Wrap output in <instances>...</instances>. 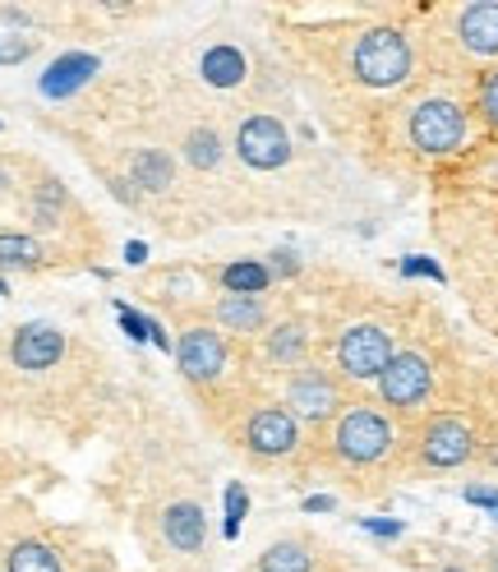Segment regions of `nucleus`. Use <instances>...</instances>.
I'll return each instance as SVG.
<instances>
[{
  "label": "nucleus",
  "instance_id": "10",
  "mask_svg": "<svg viewBox=\"0 0 498 572\" xmlns=\"http://www.w3.org/2000/svg\"><path fill=\"white\" fill-rule=\"evenodd\" d=\"M194 79L213 93H231L249 79V52L231 37H203L194 52Z\"/></svg>",
  "mask_w": 498,
  "mask_h": 572
},
{
  "label": "nucleus",
  "instance_id": "16",
  "mask_svg": "<svg viewBox=\"0 0 498 572\" xmlns=\"http://www.w3.org/2000/svg\"><path fill=\"white\" fill-rule=\"evenodd\" d=\"M125 181L134 185V194H171L176 190V158L167 148H139L129 158V175Z\"/></svg>",
  "mask_w": 498,
  "mask_h": 572
},
{
  "label": "nucleus",
  "instance_id": "2",
  "mask_svg": "<svg viewBox=\"0 0 498 572\" xmlns=\"http://www.w3.org/2000/svg\"><path fill=\"white\" fill-rule=\"evenodd\" d=\"M397 448V430L378 407H351L332 425V457L351 471L383 467Z\"/></svg>",
  "mask_w": 498,
  "mask_h": 572
},
{
  "label": "nucleus",
  "instance_id": "5",
  "mask_svg": "<svg viewBox=\"0 0 498 572\" xmlns=\"http://www.w3.org/2000/svg\"><path fill=\"white\" fill-rule=\"evenodd\" d=\"M397 356L393 351V333L374 319H360L351 328H342V338H337V374L351 384H378V374L388 369V361Z\"/></svg>",
  "mask_w": 498,
  "mask_h": 572
},
{
  "label": "nucleus",
  "instance_id": "17",
  "mask_svg": "<svg viewBox=\"0 0 498 572\" xmlns=\"http://www.w3.org/2000/svg\"><path fill=\"white\" fill-rule=\"evenodd\" d=\"M309 356V328L301 319H282L263 333V361L273 369H301Z\"/></svg>",
  "mask_w": 498,
  "mask_h": 572
},
{
  "label": "nucleus",
  "instance_id": "23",
  "mask_svg": "<svg viewBox=\"0 0 498 572\" xmlns=\"http://www.w3.org/2000/svg\"><path fill=\"white\" fill-rule=\"evenodd\" d=\"M42 268V245L33 236H0V273Z\"/></svg>",
  "mask_w": 498,
  "mask_h": 572
},
{
  "label": "nucleus",
  "instance_id": "7",
  "mask_svg": "<svg viewBox=\"0 0 498 572\" xmlns=\"http://www.w3.org/2000/svg\"><path fill=\"white\" fill-rule=\"evenodd\" d=\"M176 365L180 374L194 384V388H208V384H222L226 379V361H231V346H226V338L217 333V328L208 323H190L185 333L176 338Z\"/></svg>",
  "mask_w": 498,
  "mask_h": 572
},
{
  "label": "nucleus",
  "instance_id": "3",
  "mask_svg": "<svg viewBox=\"0 0 498 572\" xmlns=\"http://www.w3.org/2000/svg\"><path fill=\"white\" fill-rule=\"evenodd\" d=\"M406 144L420 158H448L466 144V112L457 98H420L406 112Z\"/></svg>",
  "mask_w": 498,
  "mask_h": 572
},
{
  "label": "nucleus",
  "instance_id": "12",
  "mask_svg": "<svg viewBox=\"0 0 498 572\" xmlns=\"http://www.w3.org/2000/svg\"><path fill=\"white\" fill-rule=\"evenodd\" d=\"M471 453H475V434L457 415H434V421L420 430V461L429 471L462 467V461H471Z\"/></svg>",
  "mask_w": 498,
  "mask_h": 572
},
{
  "label": "nucleus",
  "instance_id": "13",
  "mask_svg": "<svg viewBox=\"0 0 498 572\" xmlns=\"http://www.w3.org/2000/svg\"><path fill=\"white\" fill-rule=\"evenodd\" d=\"M10 356H14L19 369H29V374L52 369V365L65 356L60 328H52V323H24V328L14 333V342H10Z\"/></svg>",
  "mask_w": 498,
  "mask_h": 572
},
{
  "label": "nucleus",
  "instance_id": "25",
  "mask_svg": "<svg viewBox=\"0 0 498 572\" xmlns=\"http://www.w3.org/2000/svg\"><path fill=\"white\" fill-rule=\"evenodd\" d=\"M475 106H480V121L498 129V65L480 79V88H475Z\"/></svg>",
  "mask_w": 498,
  "mask_h": 572
},
{
  "label": "nucleus",
  "instance_id": "27",
  "mask_svg": "<svg viewBox=\"0 0 498 572\" xmlns=\"http://www.w3.org/2000/svg\"><path fill=\"white\" fill-rule=\"evenodd\" d=\"M121 328H125V338H129V342H139V346H144V342L152 338V323L134 314L129 305H121Z\"/></svg>",
  "mask_w": 498,
  "mask_h": 572
},
{
  "label": "nucleus",
  "instance_id": "22",
  "mask_svg": "<svg viewBox=\"0 0 498 572\" xmlns=\"http://www.w3.org/2000/svg\"><path fill=\"white\" fill-rule=\"evenodd\" d=\"M254 572H314V554L305 540H278L273 549H263Z\"/></svg>",
  "mask_w": 498,
  "mask_h": 572
},
{
  "label": "nucleus",
  "instance_id": "28",
  "mask_svg": "<svg viewBox=\"0 0 498 572\" xmlns=\"http://www.w3.org/2000/svg\"><path fill=\"white\" fill-rule=\"evenodd\" d=\"M263 263L273 268V277H296V273H301V254H296V250H273Z\"/></svg>",
  "mask_w": 498,
  "mask_h": 572
},
{
  "label": "nucleus",
  "instance_id": "32",
  "mask_svg": "<svg viewBox=\"0 0 498 572\" xmlns=\"http://www.w3.org/2000/svg\"><path fill=\"white\" fill-rule=\"evenodd\" d=\"M332 508H337L332 494H314V499H305V513H332Z\"/></svg>",
  "mask_w": 498,
  "mask_h": 572
},
{
  "label": "nucleus",
  "instance_id": "19",
  "mask_svg": "<svg viewBox=\"0 0 498 572\" xmlns=\"http://www.w3.org/2000/svg\"><path fill=\"white\" fill-rule=\"evenodd\" d=\"M98 56H83V52H70V56H60L47 75H42V93L47 98H70V93H79V88L98 75Z\"/></svg>",
  "mask_w": 498,
  "mask_h": 572
},
{
  "label": "nucleus",
  "instance_id": "9",
  "mask_svg": "<svg viewBox=\"0 0 498 572\" xmlns=\"http://www.w3.org/2000/svg\"><path fill=\"white\" fill-rule=\"evenodd\" d=\"M434 392V365H429L420 351H397L388 361V369L378 374V398L393 411H416L429 402Z\"/></svg>",
  "mask_w": 498,
  "mask_h": 572
},
{
  "label": "nucleus",
  "instance_id": "36",
  "mask_svg": "<svg viewBox=\"0 0 498 572\" xmlns=\"http://www.w3.org/2000/svg\"><path fill=\"white\" fill-rule=\"evenodd\" d=\"M443 572H466V568H443Z\"/></svg>",
  "mask_w": 498,
  "mask_h": 572
},
{
  "label": "nucleus",
  "instance_id": "31",
  "mask_svg": "<svg viewBox=\"0 0 498 572\" xmlns=\"http://www.w3.org/2000/svg\"><path fill=\"white\" fill-rule=\"evenodd\" d=\"M462 494H466V503H475V508L494 513V522H498V490H494V485H466Z\"/></svg>",
  "mask_w": 498,
  "mask_h": 572
},
{
  "label": "nucleus",
  "instance_id": "35",
  "mask_svg": "<svg viewBox=\"0 0 498 572\" xmlns=\"http://www.w3.org/2000/svg\"><path fill=\"white\" fill-rule=\"evenodd\" d=\"M83 572H106V568H98V563H93V568H83Z\"/></svg>",
  "mask_w": 498,
  "mask_h": 572
},
{
  "label": "nucleus",
  "instance_id": "18",
  "mask_svg": "<svg viewBox=\"0 0 498 572\" xmlns=\"http://www.w3.org/2000/svg\"><path fill=\"white\" fill-rule=\"evenodd\" d=\"M217 282H222V296H268L278 277L263 259H236L226 268H217Z\"/></svg>",
  "mask_w": 498,
  "mask_h": 572
},
{
  "label": "nucleus",
  "instance_id": "14",
  "mask_svg": "<svg viewBox=\"0 0 498 572\" xmlns=\"http://www.w3.org/2000/svg\"><path fill=\"white\" fill-rule=\"evenodd\" d=\"M208 319L217 333H268V296H217Z\"/></svg>",
  "mask_w": 498,
  "mask_h": 572
},
{
  "label": "nucleus",
  "instance_id": "26",
  "mask_svg": "<svg viewBox=\"0 0 498 572\" xmlns=\"http://www.w3.org/2000/svg\"><path fill=\"white\" fill-rule=\"evenodd\" d=\"M245 513H249V494H245V485H226V536L240 531Z\"/></svg>",
  "mask_w": 498,
  "mask_h": 572
},
{
  "label": "nucleus",
  "instance_id": "37",
  "mask_svg": "<svg viewBox=\"0 0 498 572\" xmlns=\"http://www.w3.org/2000/svg\"><path fill=\"white\" fill-rule=\"evenodd\" d=\"M494 572H498V559H494Z\"/></svg>",
  "mask_w": 498,
  "mask_h": 572
},
{
  "label": "nucleus",
  "instance_id": "24",
  "mask_svg": "<svg viewBox=\"0 0 498 572\" xmlns=\"http://www.w3.org/2000/svg\"><path fill=\"white\" fill-rule=\"evenodd\" d=\"M33 52H37V37L14 14L0 19V65H24Z\"/></svg>",
  "mask_w": 498,
  "mask_h": 572
},
{
  "label": "nucleus",
  "instance_id": "1",
  "mask_svg": "<svg viewBox=\"0 0 498 572\" xmlns=\"http://www.w3.org/2000/svg\"><path fill=\"white\" fill-rule=\"evenodd\" d=\"M347 70L365 88H401L416 75V47H411V37L393 24L360 28L355 42L347 47Z\"/></svg>",
  "mask_w": 498,
  "mask_h": 572
},
{
  "label": "nucleus",
  "instance_id": "20",
  "mask_svg": "<svg viewBox=\"0 0 498 572\" xmlns=\"http://www.w3.org/2000/svg\"><path fill=\"white\" fill-rule=\"evenodd\" d=\"M180 158H185L194 171H217L222 158H226V139H222V129L217 125H190L185 135H180Z\"/></svg>",
  "mask_w": 498,
  "mask_h": 572
},
{
  "label": "nucleus",
  "instance_id": "11",
  "mask_svg": "<svg viewBox=\"0 0 498 572\" xmlns=\"http://www.w3.org/2000/svg\"><path fill=\"white\" fill-rule=\"evenodd\" d=\"M452 42L471 60H498V0H475V5L448 10Z\"/></svg>",
  "mask_w": 498,
  "mask_h": 572
},
{
  "label": "nucleus",
  "instance_id": "30",
  "mask_svg": "<svg viewBox=\"0 0 498 572\" xmlns=\"http://www.w3.org/2000/svg\"><path fill=\"white\" fill-rule=\"evenodd\" d=\"M355 526H360V531H370V536H383V540H397L406 531V526L393 522V517H360Z\"/></svg>",
  "mask_w": 498,
  "mask_h": 572
},
{
  "label": "nucleus",
  "instance_id": "15",
  "mask_svg": "<svg viewBox=\"0 0 498 572\" xmlns=\"http://www.w3.org/2000/svg\"><path fill=\"white\" fill-rule=\"evenodd\" d=\"M162 540L176 549V554H199L203 540H208V522H203V508L190 499L167 503L162 513Z\"/></svg>",
  "mask_w": 498,
  "mask_h": 572
},
{
  "label": "nucleus",
  "instance_id": "33",
  "mask_svg": "<svg viewBox=\"0 0 498 572\" xmlns=\"http://www.w3.org/2000/svg\"><path fill=\"white\" fill-rule=\"evenodd\" d=\"M144 254H148L144 245H129V250H125V263H144Z\"/></svg>",
  "mask_w": 498,
  "mask_h": 572
},
{
  "label": "nucleus",
  "instance_id": "21",
  "mask_svg": "<svg viewBox=\"0 0 498 572\" xmlns=\"http://www.w3.org/2000/svg\"><path fill=\"white\" fill-rule=\"evenodd\" d=\"M5 572H65V563L47 540H19L5 554Z\"/></svg>",
  "mask_w": 498,
  "mask_h": 572
},
{
  "label": "nucleus",
  "instance_id": "34",
  "mask_svg": "<svg viewBox=\"0 0 498 572\" xmlns=\"http://www.w3.org/2000/svg\"><path fill=\"white\" fill-rule=\"evenodd\" d=\"M10 185V175H5V167H0V190H5Z\"/></svg>",
  "mask_w": 498,
  "mask_h": 572
},
{
  "label": "nucleus",
  "instance_id": "6",
  "mask_svg": "<svg viewBox=\"0 0 498 572\" xmlns=\"http://www.w3.org/2000/svg\"><path fill=\"white\" fill-rule=\"evenodd\" d=\"M240 448L254 461H286L301 453V421L286 407H259L245 415L240 425Z\"/></svg>",
  "mask_w": 498,
  "mask_h": 572
},
{
  "label": "nucleus",
  "instance_id": "8",
  "mask_svg": "<svg viewBox=\"0 0 498 572\" xmlns=\"http://www.w3.org/2000/svg\"><path fill=\"white\" fill-rule=\"evenodd\" d=\"M342 384L332 379L328 369L319 365H301V369H291V379H286V411L296 415V421H309V425H324L332 421L337 411H342Z\"/></svg>",
  "mask_w": 498,
  "mask_h": 572
},
{
  "label": "nucleus",
  "instance_id": "4",
  "mask_svg": "<svg viewBox=\"0 0 498 572\" xmlns=\"http://www.w3.org/2000/svg\"><path fill=\"white\" fill-rule=\"evenodd\" d=\"M231 144H236V158L249 171H282L291 158H296V139H291V129L268 112L240 116L236 129H231Z\"/></svg>",
  "mask_w": 498,
  "mask_h": 572
},
{
  "label": "nucleus",
  "instance_id": "29",
  "mask_svg": "<svg viewBox=\"0 0 498 572\" xmlns=\"http://www.w3.org/2000/svg\"><path fill=\"white\" fill-rule=\"evenodd\" d=\"M397 268H401L406 277H429V282H443V268H439L434 259H411V254H406V259L397 263Z\"/></svg>",
  "mask_w": 498,
  "mask_h": 572
}]
</instances>
